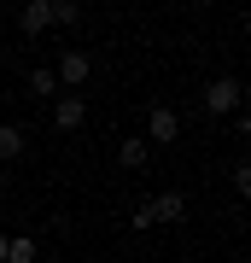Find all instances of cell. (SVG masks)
<instances>
[{
	"label": "cell",
	"mask_w": 251,
	"mask_h": 263,
	"mask_svg": "<svg viewBox=\"0 0 251 263\" xmlns=\"http://www.w3.org/2000/svg\"><path fill=\"white\" fill-rule=\"evenodd\" d=\"M18 29H24V35H29V41H35V35H41V29H53V18H47V0H29V6L18 12Z\"/></svg>",
	"instance_id": "8"
},
{
	"label": "cell",
	"mask_w": 251,
	"mask_h": 263,
	"mask_svg": "<svg viewBox=\"0 0 251 263\" xmlns=\"http://www.w3.org/2000/svg\"><path fill=\"white\" fill-rule=\"evenodd\" d=\"M35 257H41L35 234H12V240H6V263H35Z\"/></svg>",
	"instance_id": "9"
},
{
	"label": "cell",
	"mask_w": 251,
	"mask_h": 263,
	"mask_svg": "<svg viewBox=\"0 0 251 263\" xmlns=\"http://www.w3.org/2000/svg\"><path fill=\"white\" fill-rule=\"evenodd\" d=\"M29 152V135L18 129V123H0V170H6L12 158H24Z\"/></svg>",
	"instance_id": "7"
},
{
	"label": "cell",
	"mask_w": 251,
	"mask_h": 263,
	"mask_svg": "<svg viewBox=\"0 0 251 263\" xmlns=\"http://www.w3.org/2000/svg\"><path fill=\"white\" fill-rule=\"evenodd\" d=\"M6 240H12V234H0V263H6Z\"/></svg>",
	"instance_id": "14"
},
{
	"label": "cell",
	"mask_w": 251,
	"mask_h": 263,
	"mask_svg": "<svg viewBox=\"0 0 251 263\" xmlns=\"http://www.w3.org/2000/svg\"><path fill=\"white\" fill-rule=\"evenodd\" d=\"M140 141H146V146H176V141H181V111H176V105H152Z\"/></svg>",
	"instance_id": "2"
},
{
	"label": "cell",
	"mask_w": 251,
	"mask_h": 263,
	"mask_svg": "<svg viewBox=\"0 0 251 263\" xmlns=\"http://www.w3.org/2000/svg\"><path fill=\"white\" fill-rule=\"evenodd\" d=\"M82 123H88V100H82V94H59V100H53V129L76 135Z\"/></svg>",
	"instance_id": "5"
},
{
	"label": "cell",
	"mask_w": 251,
	"mask_h": 263,
	"mask_svg": "<svg viewBox=\"0 0 251 263\" xmlns=\"http://www.w3.org/2000/svg\"><path fill=\"white\" fill-rule=\"evenodd\" d=\"M129 228H134V234H152V228H158V222H152V205H146V199L129 211Z\"/></svg>",
	"instance_id": "12"
},
{
	"label": "cell",
	"mask_w": 251,
	"mask_h": 263,
	"mask_svg": "<svg viewBox=\"0 0 251 263\" xmlns=\"http://www.w3.org/2000/svg\"><path fill=\"white\" fill-rule=\"evenodd\" d=\"M117 164L123 170H146L152 164V146L140 141V135H123V141H117Z\"/></svg>",
	"instance_id": "6"
},
{
	"label": "cell",
	"mask_w": 251,
	"mask_h": 263,
	"mask_svg": "<svg viewBox=\"0 0 251 263\" xmlns=\"http://www.w3.org/2000/svg\"><path fill=\"white\" fill-rule=\"evenodd\" d=\"M234 193H240V199L251 193V164H245V158H240V164H234Z\"/></svg>",
	"instance_id": "13"
},
{
	"label": "cell",
	"mask_w": 251,
	"mask_h": 263,
	"mask_svg": "<svg viewBox=\"0 0 251 263\" xmlns=\"http://www.w3.org/2000/svg\"><path fill=\"white\" fill-rule=\"evenodd\" d=\"M245 105V82L240 76H210V88H205V111L210 117H234Z\"/></svg>",
	"instance_id": "1"
},
{
	"label": "cell",
	"mask_w": 251,
	"mask_h": 263,
	"mask_svg": "<svg viewBox=\"0 0 251 263\" xmlns=\"http://www.w3.org/2000/svg\"><path fill=\"white\" fill-rule=\"evenodd\" d=\"M47 18L53 24H82V6L76 0H47Z\"/></svg>",
	"instance_id": "11"
},
{
	"label": "cell",
	"mask_w": 251,
	"mask_h": 263,
	"mask_svg": "<svg viewBox=\"0 0 251 263\" xmlns=\"http://www.w3.org/2000/svg\"><path fill=\"white\" fill-rule=\"evenodd\" d=\"M146 205H152V222H164V228L187 222V193H176V187H164L158 199H146Z\"/></svg>",
	"instance_id": "4"
},
{
	"label": "cell",
	"mask_w": 251,
	"mask_h": 263,
	"mask_svg": "<svg viewBox=\"0 0 251 263\" xmlns=\"http://www.w3.org/2000/svg\"><path fill=\"white\" fill-rule=\"evenodd\" d=\"M0 187H6V170H0Z\"/></svg>",
	"instance_id": "15"
},
{
	"label": "cell",
	"mask_w": 251,
	"mask_h": 263,
	"mask_svg": "<svg viewBox=\"0 0 251 263\" xmlns=\"http://www.w3.org/2000/svg\"><path fill=\"white\" fill-rule=\"evenodd\" d=\"M29 94H35V100H59V76L47 65H35V70H29Z\"/></svg>",
	"instance_id": "10"
},
{
	"label": "cell",
	"mask_w": 251,
	"mask_h": 263,
	"mask_svg": "<svg viewBox=\"0 0 251 263\" xmlns=\"http://www.w3.org/2000/svg\"><path fill=\"white\" fill-rule=\"evenodd\" d=\"M53 76H59L65 94H82V82L93 76V59H88L82 47H65V53H59V65H53Z\"/></svg>",
	"instance_id": "3"
}]
</instances>
